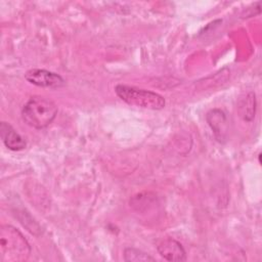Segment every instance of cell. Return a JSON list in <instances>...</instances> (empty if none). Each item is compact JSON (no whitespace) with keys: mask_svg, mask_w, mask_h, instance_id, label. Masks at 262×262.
Here are the masks:
<instances>
[{"mask_svg":"<svg viewBox=\"0 0 262 262\" xmlns=\"http://www.w3.org/2000/svg\"><path fill=\"white\" fill-rule=\"evenodd\" d=\"M57 115L56 104L44 96L36 95L31 97L21 110V117L25 123L35 129L46 128Z\"/></svg>","mask_w":262,"mask_h":262,"instance_id":"2","label":"cell"},{"mask_svg":"<svg viewBox=\"0 0 262 262\" xmlns=\"http://www.w3.org/2000/svg\"><path fill=\"white\" fill-rule=\"evenodd\" d=\"M241 117L247 121L250 122L255 117V110H256V99H255V93L250 92L248 93L245 98L241 100V103L238 105Z\"/></svg>","mask_w":262,"mask_h":262,"instance_id":"8","label":"cell"},{"mask_svg":"<svg viewBox=\"0 0 262 262\" xmlns=\"http://www.w3.org/2000/svg\"><path fill=\"white\" fill-rule=\"evenodd\" d=\"M207 121L219 141L224 139L226 134V116L221 110H212L207 114Z\"/></svg>","mask_w":262,"mask_h":262,"instance_id":"7","label":"cell"},{"mask_svg":"<svg viewBox=\"0 0 262 262\" xmlns=\"http://www.w3.org/2000/svg\"><path fill=\"white\" fill-rule=\"evenodd\" d=\"M0 135L3 143L10 150L18 151L24 149L27 145L25 138L20 136L14 130V128L6 122H1L0 124Z\"/></svg>","mask_w":262,"mask_h":262,"instance_id":"6","label":"cell"},{"mask_svg":"<svg viewBox=\"0 0 262 262\" xmlns=\"http://www.w3.org/2000/svg\"><path fill=\"white\" fill-rule=\"evenodd\" d=\"M157 250L159 254L168 261L180 262L186 260V253L182 245L171 237L161 241L157 247Z\"/></svg>","mask_w":262,"mask_h":262,"instance_id":"5","label":"cell"},{"mask_svg":"<svg viewBox=\"0 0 262 262\" xmlns=\"http://www.w3.org/2000/svg\"><path fill=\"white\" fill-rule=\"evenodd\" d=\"M115 92L124 102L147 110H162L166 103L164 97L156 92L128 85H117Z\"/></svg>","mask_w":262,"mask_h":262,"instance_id":"3","label":"cell"},{"mask_svg":"<svg viewBox=\"0 0 262 262\" xmlns=\"http://www.w3.org/2000/svg\"><path fill=\"white\" fill-rule=\"evenodd\" d=\"M30 253V245L17 228L8 224L2 225L0 227L1 262L26 261Z\"/></svg>","mask_w":262,"mask_h":262,"instance_id":"1","label":"cell"},{"mask_svg":"<svg viewBox=\"0 0 262 262\" xmlns=\"http://www.w3.org/2000/svg\"><path fill=\"white\" fill-rule=\"evenodd\" d=\"M124 260L127 262H144L155 261V258L141 250L134 248H126L124 250Z\"/></svg>","mask_w":262,"mask_h":262,"instance_id":"9","label":"cell"},{"mask_svg":"<svg viewBox=\"0 0 262 262\" xmlns=\"http://www.w3.org/2000/svg\"><path fill=\"white\" fill-rule=\"evenodd\" d=\"M25 79L33 85L45 88H60L66 85V81L60 75L43 69L29 70L25 74Z\"/></svg>","mask_w":262,"mask_h":262,"instance_id":"4","label":"cell"}]
</instances>
